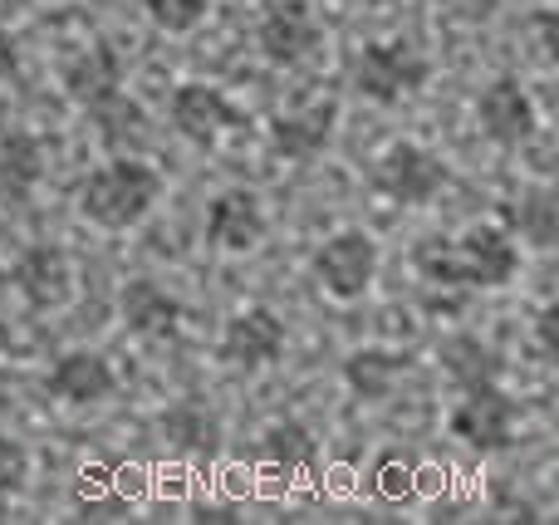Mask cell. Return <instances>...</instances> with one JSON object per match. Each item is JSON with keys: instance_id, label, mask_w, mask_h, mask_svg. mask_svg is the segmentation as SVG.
<instances>
[{"instance_id": "1", "label": "cell", "mask_w": 559, "mask_h": 525, "mask_svg": "<svg viewBox=\"0 0 559 525\" xmlns=\"http://www.w3.org/2000/svg\"><path fill=\"white\" fill-rule=\"evenodd\" d=\"M157 196H163V177L153 167L133 163V157H114L98 172H88V182L79 187V212L104 231H128L153 212Z\"/></svg>"}, {"instance_id": "2", "label": "cell", "mask_w": 559, "mask_h": 525, "mask_svg": "<svg viewBox=\"0 0 559 525\" xmlns=\"http://www.w3.org/2000/svg\"><path fill=\"white\" fill-rule=\"evenodd\" d=\"M427 74H432L427 55L417 45H407V39H378V45L358 49L354 59V84L373 104H397L403 94L423 88Z\"/></svg>"}, {"instance_id": "3", "label": "cell", "mask_w": 559, "mask_h": 525, "mask_svg": "<svg viewBox=\"0 0 559 525\" xmlns=\"http://www.w3.org/2000/svg\"><path fill=\"white\" fill-rule=\"evenodd\" d=\"M515 398H506L496 383H481V389H466V398L452 408L447 428H452L456 442H466L472 452L491 457V452L511 448V428H515Z\"/></svg>"}, {"instance_id": "4", "label": "cell", "mask_w": 559, "mask_h": 525, "mask_svg": "<svg viewBox=\"0 0 559 525\" xmlns=\"http://www.w3.org/2000/svg\"><path fill=\"white\" fill-rule=\"evenodd\" d=\"M373 187L388 196V202L427 206L447 187V167L437 163L423 143H393L373 163Z\"/></svg>"}, {"instance_id": "5", "label": "cell", "mask_w": 559, "mask_h": 525, "mask_svg": "<svg viewBox=\"0 0 559 525\" xmlns=\"http://www.w3.org/2000/svg\"><path fill=\"white\" fill-rule=\"evenodd\" d=\"M314 275L334 300H358L368 295L378 275V241L368 231H338L314 251Z\"/></svg>"}, {"instance_id": "6", "label": "cell", "mask_w": 559, "mask_h": 525, "mask_svg": "<svg viewBox=\"0 0 559 525\" xmlns=\"http://www.w3.org/2000/svg\"><path fill=\"white\" fill-rule=\"evenodd\" d=\"M255 45L271 64H299L309 59L319 45H324V25L314 20V10L305 0H275L261 15V29H255Z\"/></svg>"}, {"instance_id": "7", "label": "cell", "mask_w": 559, "mask_h": 525, "mask_svg": "<svg viewBox=\"0 0 559 525\" xmlns=\"http://www.w3.org/2000/svg\"><path fill=\"white\" fill-rule=\"evenodd\" d=\"M456 255H462V281L476 285V290H501L521 271V251L501 226H472L456 241Z\"/></svg>"}, {"instance_id": "8", "label": "cell", "mask_w": 559, "mask_h": 525, "mask_svg": "<svg viewBox=\"0 0 559 525\" xmlns=\"http://www.w3.org/2000/svg\"><path fill=\"white\" fill-rule=\"evenodd\" d=\"M173 128L197 147H216L226 128H241L236 104L212 84H182L173 94Z\"/></svg>"}, {"instance_id": "9", "label": "cell", "mask_w": 559, "mask_h": 525, "mask_svg": "<svg viewBox=\"0 0 559 525\" xmlns=\"http://www.w3.org/2000/svg\"><path fill=\"white\" fill-rule=\"evenodd\" d=\"M280 354H285V324L275 320V310L251 305V310H241L236 320H226L222 359L231 363V369H265Z\"/></svg>"}, {"instance_id": "10", "label": "cell", "mask_w": 559, "mask_h": 525, "mask_svg": "<svg viewBox=\"0 0 559 525\" xmlns=\"http://www.w3.org/2000/svg\"><path fill=\"white\" fill-rule=\"evenodd\" d=\"M476 118H481L486 138L501 143V147H521L525 138L535 133V104L521 88V79H511V74H501L496 84L481 88V98H476Z\"/></svg>"}, {"instance_id": "11", "label": "cell", "mask_w": 559, "mask_h": 525, "mask_svg": "<svg viewBox=\"0 0 559 525\" xmlns=\"http://www.w3.org/2000/svg\"><path fill=\"white\" fill-rule=\"evenodd\" d=\"M69 281H74V271H69V255L59 246H29L10 265V285L25 295L29 310H59L69 300Z\"/></svg>"}, {"instance_id": "12", "label": "cell", "mask_w": 559, "mask_h": 525, "mask_svg": "<svg viewBox=\"0 0 559 525\" xmlns=\"http://www.w3.org/2000/svg\"><path fill=\"white\" fill-rule=\"evenodd\" d=\"M206 241L222 246V251L241 255V251H255L265 241V212L255 202V192H222L212 206H206Z\"/></svg>"}, {"instance_id": "13", "label": "cell", "mask_w": 559, "mask_h": 525, "mask_svg": "<svg viewBox=\"0 0 559 525\" xmlns=\"http://www.w3.org/2000/svg\"><path fill=\"white\" fill-rule=\"evenodd\" d=\"M334 123H338V104L334 98H314V104L295 108V114H280L271 123V143L280 157H289V163H309V157H319L329 147V138H334Z\"/></svg>"}, {"instance_id": "14", "label": "cell", "mask_w": 559, "mask_h": 525, "mask_svg": "<svg viewBox=\"0 0 559 525\" xmlns=\"http://www.w3.org/2000/svg\"><path fill=\"white\" fill-rule=\"evenodd\" d=\"M45 389L55 393L59 403H69V408H88V403H104L108 393L118 389V379H114V369H108L104 354L74 349V354H64V359L49 369Z\"/></svg>"}, {"instance_id": "15", "label": "cell", "mask_w": 559, "mask_h": 525, "mask_svg": "<svg viewBox=\"0 0 559 525\" xmlns=\"http://www.w3.org/2000/svg\"><path fill=\"white\" fill-rule=\"evenodd\" d=\"M118 314H123V324L133 334H143V339H173L177 324H182V305H177V295H167L157 281H128L123 295H118Z\"/></svg>"}, {"instance_id": "16", "label": "cell", "mask_w": 559, "mask_h": 525, "mask_svg": "<svg viewBox=\"0 0 559 525\" xmlns=\"http://www.w3.org/2000/svg\"><path fill=\"white\" fill-rule=\"evenodd\" d=\"M118 84H123V55L114 45H88L84 55H74L64 64V94L84 108L118 94Z\"/></svg>"}, {"instance_id": "17", "label": "cell", "mask_w": 559, "mask_h": 525, "mask_svg": "<svg viewBox=\"0 0 559 525\" xmlns=\"http://www.w3.org/2000/svg\"><path fill=\"white\" fill-rule=\"evenodd\" d=\"M163 438L173 442L177 452H187V457L206 462V457L222 452V418H216L206 403L182 398V403H173V408L163 413Z\"/></svg>"}, {"instance_id": "18", "label": "cell", "mask_w": 559, "mask_h": 525, "mask_svg": "<svg viewBox=\"0 0 559 525\" xmlns=\"http://www.w3.org/2000/svg\"><path fill=\"white\" fill-rule=\"evenodd\" d=\"M45 177V147L35 133H5L0 138V202L20 206Z\"/></svg>"}, {"instance_id": "19", "label": "cell", "mask_w": 559, "mask_h": 525, "mask_svg": "<svg viewBox=\"0 0 559 525\" xmlns=\"http://www.w3.org/2000/svg\"><path fill=\"white\" fill-rule=\"evenodd\" d=\"M403 373H407V359L403 354H388V349H358V354H348V363H344V383L364 403L388 398Z\"/></svg>"}, {"instance_id": "20", "label": "cell", "mask_w": 559, "mask_h": 525, "mask_svg": "<svg viewBox=\"0 0 559 525\" xmlns=\"http://www.w3.org/2000/svg\"><path fill=\"white\" fill-rule=\"evenodd\" d=\"M506 222L531 246H555L559 241V196L550 187H531V192H521L506 206Z\"/></svg>"}, {"instance_id": "21", "label": "cell", "mask_w": 559, "mask_h": 525, "mask_svg": "<svg viewBox=\"0 0 559 525\" xmlns=\"http://www.w3.org/2000/svg\"><path fill=\"white\" fill-rule=\"evenodd\" d=\"M261 462L275 472H309L319 462V438L305 422H275L261 438Z\"/></svg>"}, {"instance_id": "22", "label": "cell", "mask_w": 559, "mask_h": 525, "mask_svg": "<svg viewBox=\"0 0 559 525\" xmlns=\"http://www.w3.org/2000/svg\"><path fill=\"white\" fill-rule=\"evenodd\" d=\"M442 369L452 373L462 389H481V383L501 379V359H496V349H486L476 334H452V339L442 344Z\"/></svg>"}, {"instance_id": "23", "label": "cell", "mask_w": 559, "mask_h": 525, "mask_svg": "<svg viewBox=\"0 0 559 525\" xmlns=\"http://www.w3.org/2000/svg\"><path fill=\"white\" fill-rule=\"evenodd\" d=\"M88 118L98 123V138H104L108 147H123L128 138H133V143H143V123H147V114H143V104H133V98L108 94L104 104L88 108Z\"/></svg>"}, {"instance_id": "24", "label": "cell", "mask_w": 559, "mask_h": 525, "mask_svg": "<svg viewBox=\"0 0 559 525\" xmlns=\"http://www.w3.org/2000/svg\"><path fill=\"white\" fill-rule=\"evenodd\" d=\"M417 271H423L427 285H442V290H462V255H456V241H447V236H427L423 246H417Z\"/></svg>"}, {"instance_id": "25", "label": "cell", "mask_w": 559, "mask_h": 525, "mask_svg": "<svg viewBox=\"0 0 559 525\" xmlns=\"http://www.w3.org/2000/svg\"><path fill=\"white\" fill-rule=\"evenodd\" d=\"M206 5H212V0H143L147 20H153L157 29H167V35H187V29H197L206 20Z\"/></svg>"}, {"instance_id": "26", "label": "cell", "mask_w": 559, "mask_h": 525, "mask_svg": "<svg viewBox=\"0 0 559 525\" xmlns=\"http://www.w3.org/2000/svg\"><path fill=\"white\" fill-rule=\"evenodd\" d=\"M25 477H29V452L15 438H0V497L25 491Z\"/></svg>"}, {"instance_id": "27", "label": "cell", "mask_w": 559, "mask_h": 525, "mask_svg": "<svg viewBox=\"0 0 559 525\" xmlns=\"http://www.w3.org/2000/svg\"><path fill=\"white\" fill-rule=\"evenodd\" d=\"M437 5H442L452 20H462V25H486L501 0H437Z\"/></svg>"}, {"instance_id": "28", "label": "cell", "mask_w": 559, "mask_h": 525, "mask_svg": "<svg viewBox=\"0 0 559 525\" xmlns=\"http://www.w3.org/2000/svg\"><path fill=\"white\" fill-rule=\"evenodd\" d=\"M535 29H540L545 64H555V59H559V15H555V10H540V15H535Z\"/></svg>"}, {"instance_id": "29", "label": "cell", "mask_w": 559, "mask_h": 525, "mask_svg": "<svg viewBox=\"0 0 559 525\" xmlns=\"http://www.w3.org/2000/svg\"><path fill=\"white\" fill-rule=\"evenodd\" d=\"M535 334H540L545 359H559V310H555V305H545V310H540V320H535Z\"/></svg>"}, {"instance_id": "30", "label": "cell", "mask_w": 559, "mask_h": 525, "mask_svg": "<svg viewBox=\"0 0 559 525\" xmlns=\"http://www.w3.org/2000/svg\"><path fill=\"white\" fill-rule=\"evenodd\" d=\"M15 69H20V49L10 39V29H0V79H10Z\"/></svg>"}, {"instance_id": "31", "label": "cell", "mask_w": 559, "mask_h": 525, "mask_svg": "<svg viewBox=\"0 0 559 525\" xmlns=\"http://www.w3.org/2000/svg\"><path fill=\"white\" fill-rule=\"evenodd\" d=\"M25 10H29V0H0V20H15Z\"/></svg>"}, {"instance_id": "32", "label": "cell", "mask_w": 559, "mask_h": 525, "mask_svg": "<svg viewBox=\"0 0 559 525\" xmlns=\"http://www.w3.org/2000/svg\"><path fill=\"white\" fill-rule=\"evenodd\" d=\"M0 521H10V501L5 497H0Z\"/></svg>"}]
</instances>
